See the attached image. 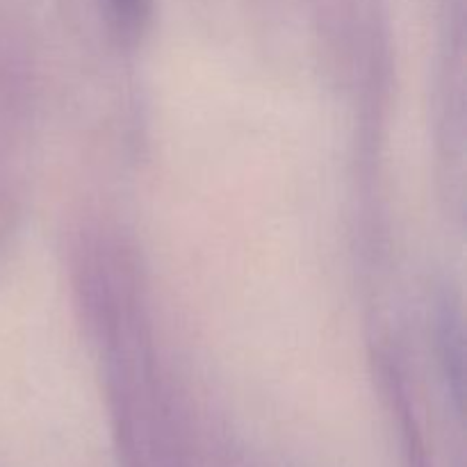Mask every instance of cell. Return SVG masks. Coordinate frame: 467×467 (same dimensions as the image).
<instances>
[{"label":"cell","instance_id":"obj_1","mask_svg":"<svg viewBox=\"0 0 467 467\" xmlns=\"http://www.w3.org/2000/svg\"><path fill=\"white\" fill-rule=\"evenodd\" d=\"M109 7L123 26H137L149 14L150 0H109Z\"/></svg>","mask_w":467,"mask_h":467}]
</instances>
